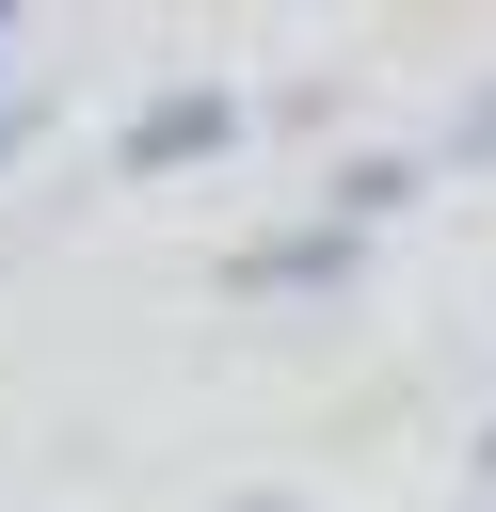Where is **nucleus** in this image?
<instances>
[{
  "label": "nucleus",
  "instance_id": "423d86ee",
  "mask_svg": "<svg viewBox=\"0 0 496 512\" xmlns=\"http://www.w3.org/2000/svg\"><path fill=\"white\" fill-rule=\"evenodd\" d=\"M240 512H288V496H240Z\"/></svg>",
  "mask_w": 496,
  "mask_h": 512
},
{
  "label": "nucleus",
  "instance_id": "39448f33",
  "mask_svg": "<svg viewBox=\"0 0 496 512\" xmlns=\"http://www.w3.org/2000/svg\"><path fill=\"white\" fill-rule=\"evenodd\" d=\"M32 128H48V96H32V80H0V160H16Z\"/></svg>",
  "mask_w": 496,
  "mask_h": 512
},
{
  "label": "nucleus",
  "instance_id": "0eeeda50",
  "mask_svg": "<svg viewBox=\"0 0 496 512\" xmlns=\"http://www.w3.org/2000/svg\"><path fill=\"white\" fill-rule=\"evenodd\" d=\"M0 48H16V0H0Z\"/></svg>",
  "mask_w": 496,
  "mask_h": 512
},
{
  "label": "nucleus",
  "instance_id": "20e7f679",
  "mask_svg": "<svg viewBox=\"0 0 496 512\" xmlns=\"http://www.w3.org/2000/svg\"><path fill=\"white\" fill-rule=\"evenodd\" d=\"M432 160H496V80H480V96L448 112V144H432Z\"/></svg>",
  "mask_w": 496,
  "mask_h": 512
},
{
  "label": "nucleus",
  "instance_id": "7ed1b4c3",
  "mask_svg": "<svg viewBox=\"0 0 496 512\" xmlns=\"http://www.w3.org/2000/svg\"><path fill=\"white\" fill-rule=\"evenodd\" d=\"M416 192H432V160H416V144H368V160H336V224H352V240H368V224H400Z\"/></svg>",
  "mask_w": 496,
  "mask_h": 512
},
{
  "label": "nucleus",
  "instance_id": "f03ea898",
  "mask_svg": "<svg viewBox=\"0 0 496 512\" xmlns=\"http://www.w3.org/2000/svg\"><path fill=\"white\" fill-rule=\"evenodd\" d=\"M336 272H368V240H352L336 208H320V224H288V240H240V256H224V288H240V304H272V288H336Z\"/></svg>",
  "mask_w": 496,
  "mask_h": 512
},
{
  "label": "nucleus",
  "instance_id": "f257e3e1",
  "mask_svg": "<svg viewBox=\"0 0 496 512\" xmlns=\"http://www.w3.org/2000/svg\"><path fill=\"white\" fill-rule=\"evenodd\" d=\"M240 144V96L224 80H160L128 128H112V176H176V160H224Z\"/></svg>",
  "mask_w": 496,
  "mask_h": 512
}]
</instances>
